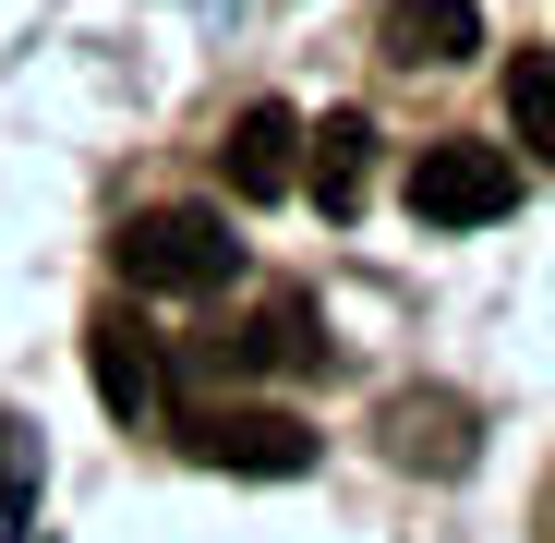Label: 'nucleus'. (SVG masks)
I'll return each instance as SVG.
<instances>
[{"label": "nucleus", "instance_id": "f257e3e1", "mask_svg": "<svg viewBox=\"0 0 555 543\" xmlns=\"http://www.w3.org/2000/svg\"><path fill=\"white\" fill-rule=\"evenodd\" d=\"M109 266L133 290H181V302H194V290H230L242 279V242H230L218 206H133L121 242H109Z\"/></svg>", "mask_w": 555, "mask_h": 543}, {"label": "nucleus", "instance_id": "f03ea898", "mask_svg": "<svg viewBox=\"0 0 555 543\" xmlns=\"http://www.w3.org/2000/svg\"><path fill=\"white\" fill-rule=\"evenodd\" d=\"M507 206H519V157H507V145L435 133V145L411 157V218H423V230H483V218H507Z\"/></svg>", "mask_w": 555, "mask_h": 543}, {"label": "nucleus", "instance_id": "7ed1b4c3", "mask_svg": "<svg viewBox=\"0 0 555 543\" xmlns=\"http://www.w3.org/2000/svg\"><path fill=\"white\" fill-rule=\"evenodd\" d=\"M181 447H194L206 471H254V483H291V471H314V423H302V411H266V399L181 411Z\"/></svg>", "mask_w": 555, "mask_h": 543}, {"label": "nucleus", "instance_id": "20e7f679", "mask_svg": "<svg viewBox=\"0 0 555 543\" xmlns=\"http://www.w3.org/2000/svg\"><path fill=\"white\" fill-rule=\"evenodd\" d=\"M85 362H98V399H109V423H157V399H169V350H157V326H145L133 302L85 314Z\"/></svg>", "mask_w": 555, "mask_h": 543}, {"label": "nucleus", "instance_id": "39448f33", "mask_svg": "<svg viewBox=\"0 0 555 543\" xmlns=\"http://www.w3.org/2000/svg\"><path fill=\"white\" fill-rule=\"evenodd\" d=\"M218 169H230V194H242V206H278V194H291V181H302V121L278 109V98H254V109L230 121Z\"/></svg>", "mask_w": 555, "mask_h": 543}, {"label": "nucleus", "instance_id": "423d86ee", "mask_svg": "<svg viewBox=\"0 0 555 543\" xmlns=\"http://www.w3.org/2000/svg\"><path fill=\"white\" fill-rule=\"evenodd\" d=\"M375 49L411 61V73H447V61L483 49V13H472V0H387V13H375Z\"/></svg>", "mask_w": 555, "mask_h": 543}, {"label": "nucleus", "instance_id": "0eeeda50", "mask_svg": "<svg viewBox=\"0 0 555 543\" xmlns=\"http://www.w3.org/2000/svg\"><path fill=\"white\" fill-rule=\"evenodd\" d=\"M206 362H218V375H278V362H314V314L278 290L266 314H242L230 338H206Z\"/></svg>", "mask_w": 555, "mask_h": 543}, {"label": "nucleus", "instance_id": "6e6552de", "mask_svg": "<svg viewBox=\"0 0 555 543\" xmlns=\"http://www.w3.org/2000/svg\"><path fill=\"white\" fill-rule=\"evenodd\" d=\"M302 181H314V206H326V218H350V206H362V181H375V121L338 109L326 133H302Z\"/></svg>", "mask_w": 555, "mask_h": 543}, {"label": "nucleus", "instance_id": "1a4fd4ad", "mask_svg": "<svg viewBox=\"0 0 555 543\" xmlns=\"http://www.w3.org/2000/svg\"><path fill=\"white\" fill-rule=\"evenodd\" d=\"M387 460L459 471V460H472V411H459V399H387Z\"/></svg>", "mask_w": 555, "mask_h": 543}, {"label": "nucleus", "instance_id": "9d476101", "mask_svg": "<svg viewBox=\"0 0 555 543\" xmlns=\"http://www.w3.org/2000/svg\"><path fill=\"white\" fill-rule=\"evenodd\" d=\"M507 133L555 169V49H519L507 61Z\"/></svg>", "mask_w": 555, "mask_h": 543}]
</instances>
